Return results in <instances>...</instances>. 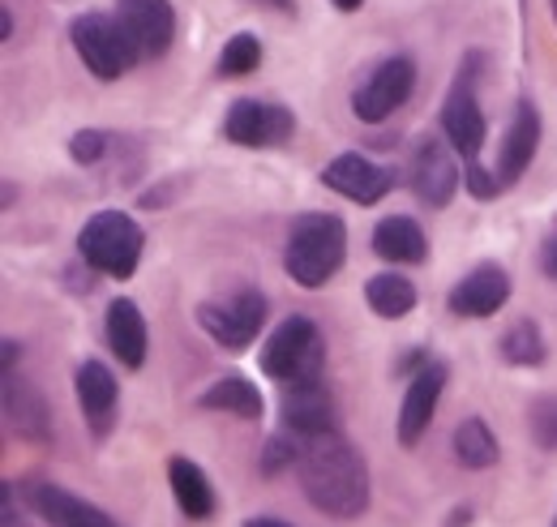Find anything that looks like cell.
Listing matches in <instances>:
<instances>
[{
    "instance_id": "obj_1",
    "label": "cell",
    "mask_w": 557,
    "mask_h": 527,
    "mask_svg": "<svg viewBox=\"0 0 557 527\" xmlns=\"http://www.w3.org/2000/svg\"><path fill=\"white\" fill-rule=\"evenodd\" d=\"M296 476L313 511L331 519H360L369 506V467L339 429L300 438Z\"/></svg>"
},
{
    "instance_id": "obj_2",
    "label": "cell",
    "mask_w": 557,
    "mask_h": 527,
    "mask_svg": "<svg viewBox=\"0 0 557 527\" xmlns=\"http://www.w3.org/2000/svg\"><path fill=\"white\" fill-rule=\"evenodd\" d=\"M348 258V228L339 215H296L287 232L283 266L300 287H322L335 279V270Z\"/></svg>"
},
{
    "instance_id": "obj_3",
    "label": "cell",
    "mask_w": 557,
    "mask_h": 527,
    "mask_svg": "<svg viewBox=\"0 0 557 527\" xmlns=\"http://www.w3.org/2000/svg\"><path fill=\"white\" fill-rule=\"evenodd\" d=\"M322 369H326V343L313 318L305 314L283 318L262 347V373L283 387H300V382H322Z\"/></svg>"
},
{
    "instance_id": "obj_4",
    "label": "cell",
    "mask_w": 557,
    "mask_h": 527,
    "mask_svg": "<svg viewBox=\"0 0 557 527\" xmlns=\"http://www.w3.org/2000/svg\"><path fill=\"white\" fill-rule=\"evenodd\" d=\"M141 245H146V232H141L125 210H99L77 232L82 262L95 266L99 274H112V279H129L138 270Z\"/></svg>"
},
{
    "instance_id": "obj_5",
    "label": "cell",
    "mask_w": 557,
    "mask_h": 527,
    "mask_svg": "<svg viewBox=\"0 0 557 527\" xmlns=\"http://www.w3.org/2000/svg\"><path fill=\"white\" fill-rule=\"evenodd\" d=\"M70 35H73V52L82 57V65L90 69L99 82H116V77H125L141 61L138 44L129 39V30H125L121 17L82 13V17H73Z\"/></svg>"
},
{
    "instance_id": "obj_6",
    "label": "cell",
    "mask_w": 557,
    "mask_h": 527,
    "mask_svg": "<svg viewBox=\"0 0 557 527\" xmlns=\"http://www.w3.org/2000/svg\"><path fill=\"white\" fill-rule=\"evenodd\" d=\"M198 327L227 352H245L258 330L267 327V296L258 287H240L223 301H207L198 305Z\"/></svg>"
},
{
    "instance_id": "obj_7",
    "label": "cell",
    "mask_w": 557,
    "mask_h": 527,
    "mask_svg": "<svg viewBox=\"0 0 557 527\" xmlns=\"http://www.w3.org/2000/svg\"><path fill=\"white\" fill-rule=\"evenodd\" d=\"M412 86H417V65H412L408 57H391V61H382V65L356 86L351 112H356L364 125H377V121L395 117V112L408 103Z\"/></svg>"
},
{
    "instance_id": "obj_8",
    "label": "cell",
    "mask_w": 557,
    "mask_h": 527,
    "mask_svg": "<svg viewBox=\"0 0 557 527\" xmlns=\"http://www.w3.org/2000/svg\"><path fill=\"white\" fill-rule=\"evenodd\" d=\"M296 130L292 112L278 108V103H262V99H236L227 108V121H223V133L227 142L245 146V150H267V146H278L287 142Z\"/></svg>"
},
{
    "instance_id": "obj_9",
    "label": "cell",
    "mask_w": 557,
    "mask_h": 527,
    "mask_svg": "<svg viewBox=\"0 0 557 527\" xmlns=\"http://www.w3.org/2000/svg\"><path fill=\"white\" fill-rule=\"evenodd\" d=\"M408 176H412V194L429 210L450 206V198L459 194V163L446 150V142H437V137H420L417 150H412V172Z\"/></svg>"
},
{
    "instance_id": "obj_10",
    "label": "cell",
    "mask_w": 557,
    "mask_h": 527,
    "mask_svg": "<svg viewBox=\"0 0 557 527\" xmlns=\"http://www.w3.org/2000/svg\"><path fill=\"white\" fill-rule=\"evenodd\" d=\"M322 185L335 189V194H344L348 201L373 206V201H382L395 189V172H391V168H377L373 159L348 150V155H335V159L322 168Z\"/></svg>"
},
{
    "instance_id": "obj_11",
    "label": "cell",
    "mask_w": 557,
    "mask_h": 527,
    "mask_svg": "<svg viewBox=\"0 0 557 527\" xmlns=\"http://www.w3.org/2000/svg\"><path fill=\"white\" fill-rule=\"evenodd\" d=\"M442 133H446V142H450L463 159H476V155H481V146H485V137H488V125H485L481 103H476V77H463V73H459L455 90H450L446 103H442Z\"/></svg>"
},
{
    "instance_id": "obj_12",
    "label": "cell",
    "mask_w": 557,
    "mask_h": 527,
    "mask_svg": "<svg viewBox=\"0 0 557 527\" xmlns=\"http://www.w3.org/2000/svg\"><path fill=\"white\" fill-rule=\"evenodd\" d=\"M116 17L125 22L129 39L138 44L141 61L163 57L176 39V13L168 0H116Z\"/></svg>"
},
{
    "instance_id": "obj_13",
    "label": "cell",
    "mask_w": 557,
    "mask_h": 527,
    "mask_svg": "<svg viewBox=\"0 0 557 527\" xmlns=\"http://www.w3.org/2000/svg\"><path fill=\"white\" fill-rule=\"evenodd\" d=\"M506 301H510V274L493 262L476 266L472 274H463L450 287V296H446L455 318H493Z\"/></svg>"
},
{
    "instance_id": "obj_14",
    "label": "cell",
    "mask_w": 557,
    "mask_h": 527,
    "mask_svg": "<svg viewBox=\"0 0 557 527\" xmlns=\"http://www.w3.org/2000/svg\"><path fill=\"white\" fill-rule=\"evenodd\" d=\"M446 391V365L442 360H424L412 382H408V395H404V407H399V442L404 446H417L437 412V399Z\"/></svg>"
},
{
    "instance_id": "obj_15",
    "label": "cell",
    "mask_w": 557,
    "mask_h": 527,
    "mask_svg": "<svg viewBox=\"0 0 557 527\" xmlns=\"http://www.w3.org/2000/svg\"><path fill=\"white\" fill-rule=\"evenodd\" d=\"M26 498H30V506L39 511V519L48 527H116V519L108 511H99L95 502L77 498L61 485H48V480L26 485Z\"/></svg>"
},
{
    "instance_id": "obj_16",
    "label": "cell",
    "mask_w": 557,
    "mask_h": 527,
    "mask_svg": "<svg viewBox=\"0 0 557 527\" xmlns=\"http://www.w3.org/2000/svg\"><path fill=\"white\" fill-rule=\"evenodd\" d=\"M536 146H541V112H536L532 99H523L515 108V121H510V130L502 137V146H497V181H502V189L515 185L532 168Z\"/></svg>"
},
{
    "instance_id": "obj_17",
    "label": "cell",
    "mask_w": 557,
    "mask_h": 527,
    "mask_svg": "<svg viewBox=\"0 0 557 527\" xmlns=\"http://www.w3.org/2000/svg\"><path fill=\"white\" fill-rule=\"evenodd\" d=\"M283 425L296 438H313L335 429V399L326 391V382H300L283 391Z\"/></svg>"
},
{
    "instance_id": "obj_18",
    "label": "cell",
    "mask_w": 557,
    "mask_h": 527,
    "mask_svg": "<svg viewBox=\"0 0 557 527\" xmlns=\"http://www.w3.org/2000/svg\"><path fill=\"white\" fill-rule=\"evenodd\" d=\"M77 407L86 416V425L103 438L112 429V416H116V378L103 360H86L77 365Z\"/></svg>"
},
{
    "instance_id": "obj_19",
    "label": "cell",
    "mask_w": 557,
    "mask_h": 527,
    "mask_svg": "<svg viewBox=\"0 0 557 527\" xmlns=\"http://www.w3.org/2000/svg\"><path fill=\"white\" fill-rule=\"evenodd\" d=\"M373 254L395 266H420L429 258V241H424L417 219H408V215H386V219L373 228Z\"/></svg>"
},
{
    "instance_id": "obj_20",
    "label": "cell",
    "mask_w": 557,
    "mask_h": 527,
    "mask_svg": "<svg viewBox=\"0 0 557 527\" xmlns=\"http://www.w3.org/2000/svg\"><path fill=\"white\" fill-rule=\"evenodd\" d=\"M108 347L125 369H141V360H146V318L125 296L108 305Z\"/></svg>"
},
{
    "instance_id": "obj_21",
    "label": "cell",
    "mask_w": 557,
    "mask_h": 527,
    "mask_svg": "<svg viewBox=\"0 0 557 527\" xmlns=\"http://www.w3.org/2000/svg\"><path fill=\"white\" fill-rule=\"evenodd\" d=\"M168 480H172V498H176V506H181L189 519H210V515H214L219 502H214L210 476L194 459L176 455V459L168 463Z\"/></svg>"
},
{
    "instance_id": "obj_22",
    "label": "cell",
    "mask_w": 557,
    "mask_h": 527,
    "mask_svg": "<svg viewBox=\"0 0 557 527\" xmlns=\"http://www.w3.org/2000/svg\"><path fill=\"white\" fill-rule=\"evenodd\" d=\"M202 407L210 412H227V416H240V420H258L262 416V395H258V387L249 382V378H240V373H227V378H214L202 399H198Z\"/></svg>"
},
{
    "instance_id": "obj_23",
    "label": "cell",
    "mask_w": 557,
    "mask_h": 527,
    "mask_svg": "<svg viewBox=\"0 0 557 527\" xmlns=\"http://www.w3.org/2000/svg\"><path fill=\"white\" fill-rule=\"evenodd\" d=\"M364 296H369V309L377 318H386V322H399V318H408L417 309V287L404 274H373Z\"/></svg>"
},
{
    "instance_id": "obj_24",
    "label": "cell",
    "mask_w": 557,
    "mask_h": 527,
    "mask_svg": "<svg viewBox=\"0 0 557 527\" xmlns=\"http://www.w3.org/2000/svg\"><path fill=\"white\" fill-rule=\"evenodd\" d=\"M4 412H9V425L22 433V438H48V412H44V399L35 391H26L13 373L4 378Z\"/></svg>"
},
{
    "instance_id": "obj_25",
    "label": "cell",
    "mask_w": 557,
    "mask_h": 527,
    "mask_svg": "<svg viewBox=\"0 0 557 527\" xmlns=\"http://www.w3.org/2000/svg\"><path fill=\"white\" fill-rule=\"evenodd\" d=\"M455 459L472 467V471H485L497 463V438L481 416H468V420L455 425Z\"/></svg>"
},
{
    "instance_id": "obj_26",
    "label": "cell",
    "mask_w": 557,
    "mask_h": 527,
    "mask_svg": "<svg viewBox=\"0 0 557 527\" xmlns=\"http://www.w3.org/2000/svg\"><path fill=\"white\" fill-rule=\"evenodd\" d=\"M502 356L510 365H523V369L541 365L545 360V334H541V327L536 322H515L502 334Z\"/></svg>"
},
{
    "instance_id": "obj_27",
    "label": "cell",
    "mask_w": 557,
    "mask_h": 527,
    "mask_svg": "<svg viewBox=\"0 0 557 527\" xmlns=\"http://www.w3.org/2000/svg\"><path fill=\"white\" fill-rule=\"evenodd\" d=\"M258 65H262V44L253 35H236L219 52V73L223 77H245V73H253Z\"/></svg>"
},
{
    "instance_id": "obj_28",
    "label": "cell",
    "mask_w": 557,
    "mask_h": 527,
    "mask_svg": "<svg viewBox=\"0 0 557 527\" xmlns=\"http://www.w3.org/2000/svg\"><path fill=\"white\" fill-rule=\"evenodd\" d=\"M528 420H532V438H536V446H541V451H557V399L541 395L536 403H532Z\"/></svg>"
},
{
    "instance_id": "obj_29",
    "label": "cell",
    "mask_w": 557,
    "mask_h": 527,
    "mask_svg": "<svg viewBox=\"0 0 557 527\" xmlns=\"http://www.w3.org/2000/svg\"><path fill=\"white\" fill-rule=\"evenodd\" d=\"M108 150V133L103 130H77L70 137V155L77 163H99Z\"/></svg>"
},
{
    "instance_id": "obj_30",
    "label": "cell",
    "mask_w": 557,
    "mask_h": 527,
    "mask_svg": "<svg viewBox=\"0 0 557 527\" xmlns=\"http://www.w3.org/2000/svg\"><path fill=\"white\" fill-rule=\"evenodd\" d=\"M463 185H468V189H472V194H476V198H493V194H497V189H502V181H497V176H493V172H485V168H481V163H472V168H468V172H463Z\"/></svg>"
},
{
    "instance_id": "obj_31",
    "label": "cell",
    "mask_w": 557,
    "mask_h": 527,
    "mask_svg": "<svg viewBox=\"0 0 557 527\" xmlns=\"http://www.w3.org/2000/svg\"><path fill=\"white\" fill-rule=\"evenodd\" d=\"M541 266H545V274L557 283V223H554V232L545 236V249H541Z\"/></svg>"
},
{
    "instance_id": "obj_32",
    "label": "cell",
    "mask_w": 557,
    "mask_h": 527,
    "mask_svg": "<svg viewBox=\"0 0 557 527\" xmlns=\"http://www.w3.org/2000/svg\"><path fill=\"white\" fill-rule=\"evenodd\" d=\"M253 4H267V9H278V13H292L296 0H253Z\"/></svg>"
},
{
    "instance_id": "obj_33",
    "label": "cell",
    "mask_w": 557,
    "mask_h": 527,
    "mask_svg": "<svg viewBox=\"0 0 557 527\" xmlns=\"http://www.w3.org/2000/svg\"><path fill=\"white\" fill-rule=\"evenodd\" d=\"M13 356H17V343H13V339H4V369L13 365Z\"/></svg>"
},
{
    "instance_id": "obj_34",
    "label": "cell",
    "mask_w": 557,
    "mask_h": 527,
    "mask_svg": "<svg viewBox=\"0 0 557 527\" xmlns=\"http://www.w3.org/2000/svg\"><path fill=\"white\" fill-rule=\"evenodd\" d=\"M245 527H292V524H283V519H249Z\"/></svg>"
},
{
    "instance_id": "obj_35",
    "label": "cell",
    "mask_w": 557,
    "mask_h": 527,
    "mask_svg": "<svg viewBox=\"0 0 557 527\" xmlns=\"http://www.w3.org/2000/svg\"><path fill=\"white\" fill-rule=\"evenodd\" d=\"M364 0H335V9H344V13H356Z\"/></svg>"
},
{
    "instance_id": "obj_36",
    "label": "cell",
    "mask_w": 557,
    "mask_h": 527,
    "mask_svg": "<svg viewBox=\"0 0 557 527\" xmlns=\"http://www.w3.org/2000/svg\"><path fill=\"white\" fill-rule=\"evenodd\" d=\"M554 22H557V0H554Z\"/></svg>"
}]
</instances>
